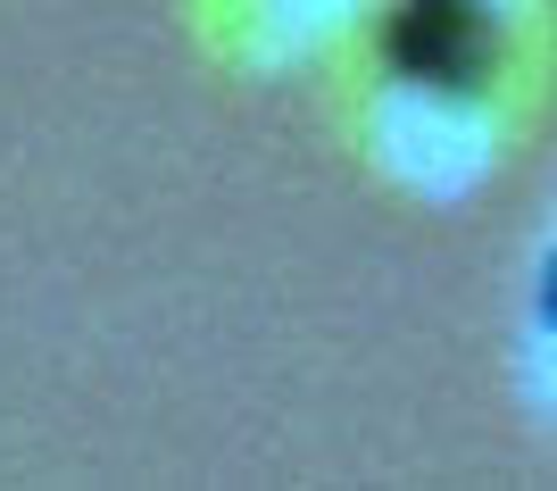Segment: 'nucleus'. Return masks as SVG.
<instances>
[{
  "label": "nucleus",
  "mask_w": 557,
  "mask_h": 491,
  "mask_svg": "<svg viewBox=\"0 0 557 491\" xmlns=\"http://www.w3.org/2000/svg\"><path fill=\"white\" fill-rule=\"evenodd\" d=\"M483 9L474 0H417L399 17V67L433 75V84H466L474 59H483Z\"/></svg>",
  "instance_id": "1"
}]
</instances>
